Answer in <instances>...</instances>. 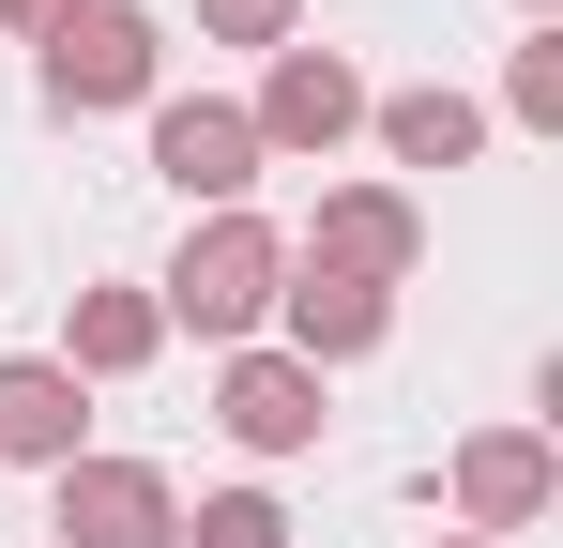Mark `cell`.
<instances>
[{
    "mask_svg": "<svg viewBox=\"0 0 563 548\" xmlns=\"http://www.w3.org/2000/svg\"><path fill=\"white\" fill-rule=\"evenodd\" d=\"M289 289V244L260 229V213H213V229H184V260H168V305L153 320H198V336H260Z\"/></svg>",
    "mask_w": 563,
    "mask_h": 548,
    "instance_id": "obj_1",
    "label": "cell"
},
{
    "mask_svg": "<svg viewBox=\"0 0 563 548\" xmlns=\"http://www.w3.org/2000/svg\"><path fill=\"white\" fill-rule=\"evenodd\" d=\"M137 91H153V15H137V0H77V15L46 31V107L92 122V107H137Z\"/></svg>",
    "mask_w": 563,
    "mask_h": 548,
    "instance_id": "obj_2",
    "label": "cell"
},
{
    "mask_svg": "<svg viewBox=\"0 0 563 548\" xmlns=\"http://www.w3.org/2000/svg\"><path fill=\"white\" fill-rule=\"evenodd\" d=\"M62 534L77 548H184V503L137 457H62Z\"/></svg>",
    "mask_w": 563,
    "mask_h": 548,
    "instance_id": "obj_3",
    "label": "cell"
},
{
    "mask_svg": "<svg viewBox=\"0 0 563 548\" xmlns=\"http://www.w3.org/2000/svg\"><path fill=\"white\" fill-rule=\"evenodd\" d=\"M213 412H229V442H244V457H305V442H320V365H289V351H229Z\"/></svg>",
    "mask_w": 563,
    "mask_h": 548,
    "instance_id": "obj_4",
    "label": "cell"
},
{
    "mask_svg": "<svg viewBox=\"0 0 563 548\" xmlns=\"http://www.w3.org/2000/svg\"><path fill=\"white\" fill-rule=\"evenodd\" d=\"M77 442H92V396H77V365L15 351V365H0V457H15V472H62Z\"/></svg>",
    "mask_w": 563,
    "mask_h": 548,
    "instance_id": "obj_5",
    "label": "cell"
},
{
    "mask_svg": "<svg viewBox=\"0 0 563 548\" xmlns=\"http://www.w3.org/2000/svg\"><path fill=\"white\" fill-rule=\"evenodd\" d=\"M153 168L229 213V198L260 183V122H244V107H153Z\"/></svg>",
    "mask_w": 563,
    "mask_h": 548,
    "instance_id": "obj_6",
    "label": "cell"
},
{
    "mask_svg": "<svg viewBox=\"0 0 563 548\" xmlns=\"http://www.w3.org/2000/svg\"><path fill=\"white\" fill-rule=\"evenodd\" d=\"M351 122H366V77H351L335 46H289L275 91H260V138H289V153H335Z\"/></svg>",
    "mask_w": 563,
    "mask_h": 548,
    "instance_id": "obj_7",
    "label": "cell"
},
{
    "mask_svg": "<svg viewBox=\"0 0 563 548\" xmlns=\"http://www.w3.org/2000/svg\"><path fill=\"white\" fill-rule=\"evenodd\" d=\"M275 305H289V365H351V351H380V320H396L366 274H335V260H305Z\"/></svg>",
    "mask_w": 563,
    "mask_h": 548,
    "instance_id": "obj_8",
    "label": "cell"
},
{
    "mask_svg": "<svg viewBox=\"0 0 563 548\" xmlns=\"http://www.w3.org/2000/svg\"><path fill=\"white\" fill-rule=\"evenodd\" d=\"M153 336H168V320H153V289H92V305H77V381H122V365H153Z\"/></svg>",
    "mask_w": 563,
    "mask_h": 548,
    "instance_id": "obj_9",
    "label": "cell"
},
{
    "mask_svg": "<svg viewBox=\"0 0 563 548\" xmlns=\"http://www.w3.org/2000/svg\"><path fill=\"white\" fill-rule=\"evenodd\" d=\"M380 138H396V168H472L487 122H472L457 91H380Z\"/></svg>",
    "mask_w": 563,
    "mask_h": 548,
    "instance_id": "obj_10",
    "label": "cell"
},
{
    "mask_svg": "<svg viewBox=\"0 0 563 548\" xmlns=\"http://www.w3.org/2000/svg\"><path fill=\"white\" fill-rule=\"evenodd\" d=\"M457 487H472V518H487V534H518V518L549 503V457H533V442H472Z\"/></svg>",
    "mask_w": 563,
    "mask_h": 548,
    "instance_id": "obj_11",
    "label": "cell"
},
{
    "mask_svg": "<svg viewBox=\"0 0 563 548\" xmlns=\"http://www.w3.org/2000/svg\"><path fill=\"white\" fill-rule=\"evenodd\" d=\"M320 260H335V274H366V289H380V274L411 260V213H396V198H335V213H320Z\"/></svg>",
    "mask_w": 563,
    "mask_h": 548,
    "instance_id": "obj_12",
    "label": "cell"
},
{
    "mask_svg": "<svg viewBox=\"0 0 563 548\" xmlns=\"http://www.w3.org/2000/svg\"><path fill=\"white\" fill-rule=\"evenodd\" d=\"M184 548H289V518L260 503V487H229V503H198V518H184Z\"/></svg>",
    "mask_w": 563,
    "mask_h": 548,
    "instance_id": "obj_13",
    "label": "cell"
},
{
    "mask_svg": "<svg viewBox=\"0 0 563 548\" xmlns=\"http://www.w3.org/2000/svg\"><path fill=\"white\" fill-rule=\"evenodd\" d=\"M518 122H563V46H518Z\"/></svg>",
    "mask_w": 563,
    "mask_h": 548,
    "instance_id": "obj_14",
    "label": "cell"
},
{
    "mask_svg": "<svg viewBox=\"0 0 563 548\" xmlns=\"http://www.w3.org/2000/svg\"><path fill=\"white\" fill-rule=\"evenodd\" d=\"M198 15H213L229 46H275V31H289V0H198Z\"/></svg>",
    "mask_w": 563,
    "mask_h": 548,
    "instance_id": "obj_15",
    "label": "cell"
},
{
    "mask_svg": "<svg viewBox=\"0 0 563 548\" xmlns=\"http://www.w3.org/2000/svg\"><path fill=\"white\" fill-rule=\"evenodd\" d=\"M0 15H15V31H62V15H77V0H0Z\"/></svg>",
    "mask_w": 563,
    "mask_h": 548,
    "instance_id": "obj_16",
    "label": "cell"
}]
</instances>
